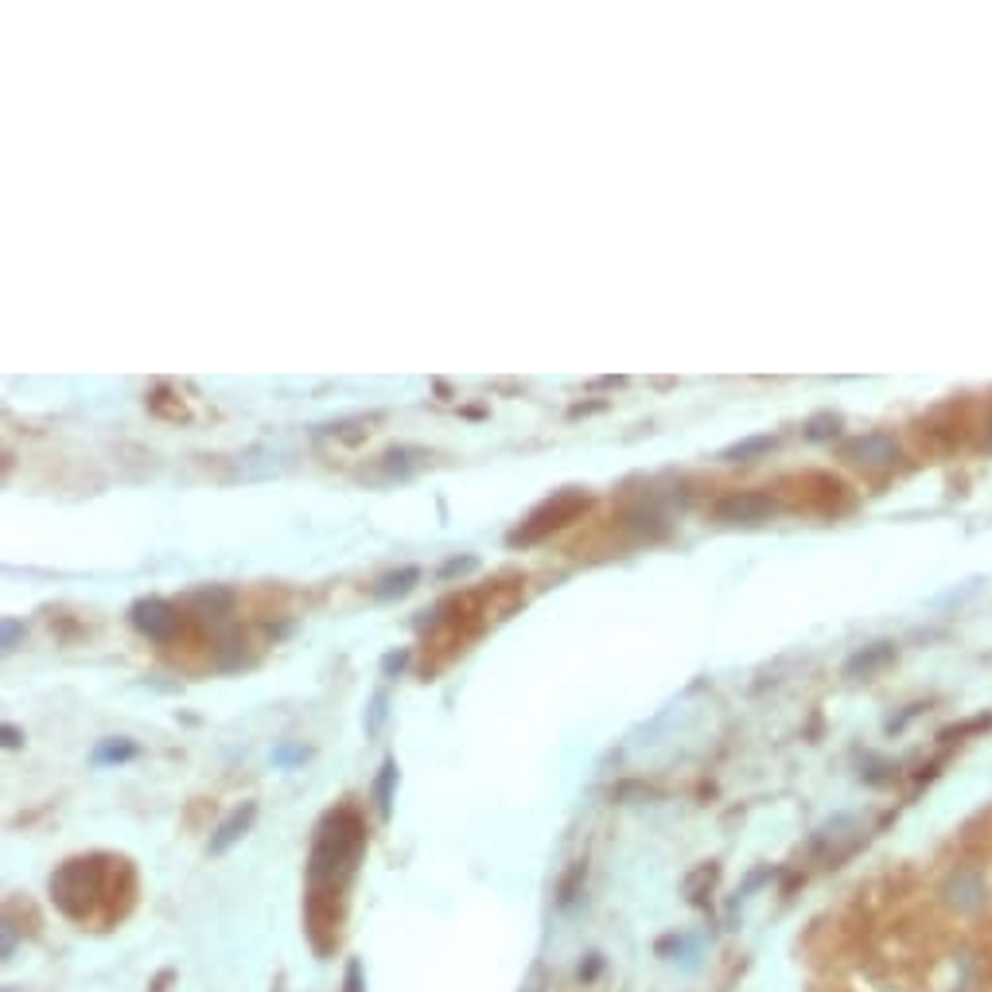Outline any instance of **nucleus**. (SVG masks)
Listing matches in <instances>:
<instances>
[{"label":"nucleus","mask_w":992,"mask_h":992,"mask_svg":"<svg viewBox=\"0 0 992 992\" xmlns=\"http://www.w3.org/2000/svg\"><path fill=\"white\" fill-rule=\"evenodd\" d=\"M366 852V829L355 810H331L319 821L316 845L308 856V907H323V899H339L355 880L358 860Z\"/></svg>","instance_id":"nucleus-1"},{"label":"nucleus","mask_w":992,"mask_h":992,"mask_svg":"<svg viewBox=\"0 0 992 992\" xmlns=\"http://www.w3.org/2000/svg\"><path fill=\"white\" fill-rule=\"evenodd\" d=\"M102 860L98 856H74L51 876V899L67 919H86L94 899L102 895Z\"/></svg>","instance_id":"nucleus-2"},{"label":"nucleus","mask_w":992,"mask_h":992,"mask_svg":"<svg viewBox=\"0 0 992 992\" xmlns=\"http://www.w3.org/2000/svg\"><path fill=\"white\" fill-rule=\"evenodd\" d=\"M580 510H588V495H584V491H561L557 498L541 502V506H537L530 518L510 533L506 541H510V545H533V541H541L549 530H561V526H568Z\"/></svg>","instance_id":"nucleus-3"},{"label":"nucleus","mask_w":992,"mask_h":992,"mask_svg":"<svg viewBox=\"0 0 992 992\" xmlns=\"http://www.w3.org/2000/svg\"><path fill=\"white\" fill-rule=\"evenodd\" d=\"M942 903L957 911V915H981L989 907V880L981 868L961 864L950 872V880L942 884Z\"/></svg>","instance_id":"nucleus-4"},{"label":"nucleus","mask_w":992,"mask_h":992,"mask_svg":"<svg viewBox=\"0 0 992 992\" xmlns=\"http://www.w3.org/2000/svg\"><path fill=\"white\" fill-rule=\"evenodd\" d=\"M775 510H779V502L767 495V491H732V495H724L712 506V518L716 522H728V526H759Z\"/></svg>","instance_id":"nucleus-5"},{"label":"nucleus","mask_w":992,"mask_h":992,"mask_svg":"<svg viewBox=\"0 0 992 992\" xmlns=\"http://www.w3.org/2000/svg\"><path fill=\"white\" fill-rule=\"evenodd\" d=\"M129 623L141 631L148 642H172L179 631V611L172 607L168 600H156V596H148V600H137L133 603V611H129Z\"/></svg>","instance_id":"nucleus-6"},{"label":"nucleus","mask_w":992,"mask_h":992,"mask_svg":"<svg viewBox=\"0 0 992 992\" xmlns=\"http://www.w3.org/2000/svg\"><path fill=\"white\" fill-rule=\"evenodd\" d=\"M841 452H845V460H852V463L887 467V463H895V456H899V444H895V436H887V432H864V436L849 440Z\"/></svg>","instance_id":"nucleus-7"},{"label":"nucleus","mask_w":992,"mask_h":992,"mask_svg":"<svg viewBox=\"0 0 992 992\" xmlns=\"http://www.w3.org/2000/svg\"><path fill=\"white\" fill-rule=\"evenodd\" d=\"M253 821H257V802H242L238 810H230V814L218 821V829L211 833V856H222V852L234 849L249 829H253Z\"/></svg>","instance_id":"nucleus-8"},{"label":"nucleus","mask_w":992,"mask_h":992,"mask_svg":"<svg viewBox=\"0 0 992 992\" xmlns=\"http://www.w3.org/2000/svg\"><path fill=\"white\" fill-rule=\"evenodd\" d=\"M421 580V568L417 565H405V568H397V572H386V576H378L374 580V588H370V596L374 600H401V596H409L413 592V584Z\"/></svg>","instance_id":"nucleus-9"},{"label":"nucleus","mask_w":992,"mask_h":992,"mask_svg":"<svg viewBox=\"0 0 992 992\" xmlns=\"http://www.w3.org/2000/svg\"><path fill=\"white\" fill-rule=\"evenodd\" d=\"M94 767H109V763H129V759H137V744L133 740H102V744L94 747Z\"/></svg>","instance_id":"nucleus-10"},{"label":"nucleus","mask_w":992,"mask_h":992,"mask_svg":"<svg viewBox=\"0 0 992 992\" xmlns=\"http://www.w3.org/2000/svg\"><path fill=\"white\" fill-rule=\"evenodd\" d=\"M393 786H397V763L386 759L378 779H374V802H378V814L390 817L393 814Z\"/></svg>","instance_id":"nucleus-11"},{"label":"nucleus","mask_w":992,"mask_h":992,"mask_svg":"<svg viewBox=\"0 0 992 992\" xmlns=\"http://www.w3.org/2000/svg\"><path fill=\"white\" fill-rule=\"evenodd\" d=\"M771 448H775V436H751V440H744V444L724 448V452H720V460L740 463V460H751V456H763V452H771Z\"/></svg>","instance_id":"nucleus-12"},{"label":"nucleus","mask_w":992,"mask_h":992,"mask_svg":"<svg viewBox=\"0 0 992 992\" xmlns=\"http://www.w3.org/2000/svg\"><path fill=\"white\" fill-rule=\"evenodd\" d=\"M891 658V642H876L872 650H860L856 658H852L849 666H845V674L849 677H856V674H872L880 662H887Z\"/></svg>","instance_id":"nucleus-13"},{"label":"nucleus","mask_w":992,"mask_h":992,"mask_svg":"<svg viewBox=\"0 0 992 992\" xmlns=\"http://www.w3.org/2000/svg\"><path fill=\"white\" fill-rule=\"evenodd\" d=\"M841 432V417L833 413H821L814 421H806V440H833Z\"/></svg>","instance_id":"nucleus-14"},{"label":"nucleus","mask_w":992,"mask_h":992,"mask_svg":"<svg viewBox=\"0 0 992 992\" xmlns=\"http://www.w3.org/2000/svg\"><path fill=\"white\" fill-rule=\"evenodd\" d=\"M386 716H390V701H386V693H374L370 712H366V732H370V736H378V732H382V724H386Z\"/></svg>","instance_id":"nucleus-15"},{"label":"nucleus","mask_w":992,"mask_h":992,"mask_svg":"<svg viewBox=\"0 0 992 992\" xmlns=\"http://www.w3.org/2000/svg\"><path fill=\"white\" fill-rule=\"evenodd\" d=\"M409 658H413V654H409V646H401V650H390V654L382 658V674H386V677H401V674H405V666H409Z\"/></svg>","instance_id":"nucleus-16"},{"label":"nucleus","mask_w":992,"mask_h":992,"mask_svg":"<svg viewBox=\"0 0 992 992\" xmlns=\"http://www.w3.org/2000/svg\"><path fill=\"white\" fill-rule=\"evenodd\" d=\"M479 568V557H452V561H444L440 565V580H452V576H463V572H475Z\"/></svg>","instance_id":"nucleus-17"},{"label":"nucleus","mask_w":992,"mask_h":992,"mask_svg":"<svg viewBox=\"0 0 992 992\" xmlns=\"http://www.w3.org/2000/svg\"><path fill=\"white\" fill-rule=\"evenodd\" d=\"M304 759H308V747H277L273 751L277 767H292V763H304Z\"/></svg>","instance_id":"nucleus-18"},{"label":"nucleus","mask_w":992,"mask_h":992,"mask_svg":"<svg viewBox=\"0 0 992 992\" xmlns=\"http://www.w3.org/2000/svg\"><path fill=\"white\" fill-rule=\"evenodd\" d=\"M580 880H584V864H576V868H572V876H568L565 884H561V907H568V903H572V891H576V884H580Z\"/></svg>","instance_id":"nucleus-19"},{"label":"nucleus","mask_w":992,"mask_h":992,"mask_svg":"<svg viewBox=\"0 0 992 992\" xmlns=\"http://www.w3.org/2000/svg\"><path fill=\"white\" fill-rule=\"evenodd\" d=\"M343 992H366V985H362V965H358V961H351V965H347V981H343Z\"/></svg>","instance_id":"nucleus-20"},{"label":"nucleus","mask_w":992,"mask_h":992,"mask_svg":"<svg viewBox=\"0 0 992 992\" xmlns=\"http://www.w3.org/2000/svg\"><path fill=\"white\" fill-rule=\"evenodd\" d=\"M20 635H24V627H20L16 619H4V638H0V646H4V650H12Z\"/></svg>","instance_id":"nucleus-21"},{"label":"nucleus","mask_w":992,"mask_h":992,"mask_svg":"<svg viewBox=\"0 0 992 992\" xmlns=\"http://www.w3.org/2000/svg\"><path fill=\"white\" fill-rule=\"evenodd\" d=\"M20 744H24V740H20V728H16V724H4V747L16 751Z\"/></svg>","instance_id":"nucleus-22"},{"label":"nucleus","mask_w":992,"mask_h":992,"mask_svg":"<svg viewBox=\"0 0 992 992\" xmlns=\"http://www.w3.org/2000/svg\"><path fill=\"white\" fill-rule=\"evenodd\" d=\"M989 444H992V421H989Z\"/></svg>","instance_id":"nucleus-23"}]
</instances>
